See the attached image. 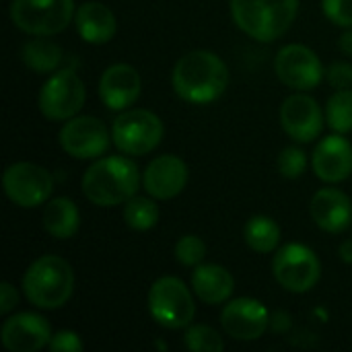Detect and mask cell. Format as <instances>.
<instances>
[{
    "instance_id": "obj_35",
    "label": "cell",
    "mask_w": 352,
    "mask_h": 352,
    "mask_svg": "<svg viewBox=\"0 0 352 352\" xmlns=\"http://www.w3.org/2000/svg\"><path fill=\"white\" fill-rule=\"evenodd\" d=\"M338 45H340V50H342L344 54L352 56V29H351V31H346V33H344V35L340 37Z\"/></svg>"
},
{
    "instance_id": "obj_10",
    "label": "cell",
    "mask_w": 352,
    "mask_h": 352,
    "mask_svg": "<svg viewBox=\"0 0 352 352\" xmlns=\"http://www.w3.org/2000/svg\"><path fill=\"white\" fill-rule=\"evenodd\" d=\"M2 188L10 202L21 208H35L50 200L54 179L47 169L35 163H12L2 175Z\"/></svg>"
},
{
    "instance_id": "obj_23",
    "label": "cell",
    "mask_w": 352,
    "mask_h": 352,
    "mask_svg": "<svg viewBox=\"0 0 352 352\" xmlns=\"http://www.w3.org/2000/svg\"><path fill=\"white\" fill-rule=\"evenodd\" d=\"M243 237H245V243L254 252L270 254L280 243V227L276 225L274 219L258 214V217H252L248 221V225L243 229Z\"/></svg>"
},
{
    "instance_id": "obj_27",
    "label": "cell",
    "mask_w": 352,
    "mask_h": 352,
    "mask_svg": "<svg viewBox=\"0 0 352 352\" xmlns=\"http://www.w3.org/2000/svg\"><path fill=\"white\" fill-rule=\"evenodd\" d=\"M186 346L192 352H223L225 351V342L219 336L217 330H212L210 326H190L186 336H184Z\"/></svg>"
},
{
    "instance_id": "obj_12",
    "label": "cell",
    "mask_w": 352,
    "mask_h": 352,
    "mask_svg": "<svg viewBox=\"0 0 352 352\" xmlns=\"http://www.w3.org/2000/svg\"><path fill=\"white\" fill-rule=\"evenodd\" d=\"M276 76L283 85L297 91H309L324 78V66L314 50L301 43L285 45L274 60Z\"/></svg>"
},
{
    "instance_id": "obj_18",
    "label": "cell",
    "mask_w": 352,
    "mask_h": 352,
    "mask_svg": "<svg viewBox=\"0 0 352 352\" xmlns=\"http://www.w3.org/2000/svg\"><path fill=\"white\" fill-rule=\"evenodd\" d=\"M314 171L326 184H340L352 173V146L342 134H332L314 151Z\"/></svg>"
},
{
    "instance_id": "obj_15",
    "label": "cell",
    "mask_w": 352,
    "mask_h": 352,
    "mask_svg": "<svg viewBox=\"0 0 352 352\" xmlns=\"http://www.w3.org/2000/svg\"><path fill=\"white\" fill-rule=\"evenodd\" d=\"M188 184V165L175 155H161L142 173V186L155 200H171Z\"/></svg>"
},
{
    "instance_id": "obj_21",
    "label": "cell",
    "mask_w": 352,
    "mask_h": 352,
    "mask_svg": "<svg viewBox=\"0 0 352 352\" xmlns=\"http://www.w3.org/2000/svg\"><path fill=\"white\" fill-rule=\"evenodd\" d=\"M192 289L206 305H219L231 299L235 280L231 272L219 264H200L192 272Z\"/></svg>"
},
{
    "instance_id": "obj_2",
    "label": "cell",
    "mask_w": 352,
    "mask_h": 352,
    "mask_svg": "<svg viewBox=\"0 0 352 352\" xmlns=\"http://www.w3.org/2000/svg\"><path fill=\"white\" fill-rule=\"evenodd\" d=\"M140 186L136 163L126 157L97 159L82 175V194L97 206L111 208L126 204Z\"/></svg>"
},
{
    "instance_id": "obj_26",
    "label": "cell",
    "mask_w": 352,
    "mask_h": 352,
    "mask_svg": "<svg viewBox=\"0 0 352 352\" xmlns=\"http://www.w3.org/2000/svg\"><path fill=\"white\" fill-rule=\"evenodd\" d=\"M326 122L338 134L352 132V89H338L328 99Z\"/></svg>"
},
{
    "instance_id": "obj_3",
    "label": "cell",
    "mask_w": 352,
    "mask_h": 352,
    "mask_svg": "<svg viewBox=\"0 0 352 352\" xmlns=\"http://www.w3.org/2000/svg\"><path fill=\"white\" fill-rule=\"evenodd\" d=\"M299 0H231V16L250 37L270 43L295 23Z\"/></svg>"
},
{
    "instance_id": "obj_29",
    "label": "cell",
    "mask_w": 352,
    "mask_h": 352,
    "mask_svg": "<svg viewBox=\"0 0 352 352\" xmlns=\"http://www.w3.org/2000/svg\"><path fill=\"white\" fill-rule=\"evenodd\" d=\"M307 169V155L305 151L297 148V146H287L280 155H278V171L283 177L287 179H297L305 173Z\"/></svg>"
},
{
    "instance_id": "obj_24",
    "label": "cell",
    "mask_w": 352,
    "mask_h": 352,
    "mask_svg": "<svg viewBox=\"0 0 352 352\" xmlns=\"http://www.w3.org/2000/svg\"><path fill=\"white\" fill-rule=\"evenodd\" d=\"M23 62L35 72H52L60 66L64 54L60 45L50 39H31L23 45Z\"/></svg>"
},
{
    "instance_id": "obj_33",
    "label": "cell",
    "mask_w": 352,
    "mask_h": 352,
    "mask_svg": "<svg viewBox=\"0 0 352 352\" xmlns=\"http://www.w3.org/2000/svg\"><path fill=\"white\" fill-rule=\"evenodd\" d=\"M19 303V293L10 283H2L0 285V314H8L16 307Z\"/></svg>"
},
{
    "instance_id": "obj_25",
    "label": "cell",
    "mask_w": 352,
    "mask_h": 352,
    "mask_svg": "<svg viewBox=\"0 0 352 352\" xmlns=\"http://www.w3.org/2000/svg\"><path fill=\"white\" fill-rule=\"evenodd\" d=\"M159 206L155 204L153 196H132L124 206V221L134 231H148L159 223Z\"/></svg>"
},
{
    "instance_id": "obj_5",
    "label": "cell",
    "mask_w": 352,
    "mask_h": 352,
    "mask_svg": "<svg viewBox=\"0 0 352 352\" xmlns=\"http://www.w3.org/2000/svg\"><path fill=\"white\" fill-rule=\"evenodd\" d=\"M148 311L153 320L167 330L188 328L196 314L190 289L175 276H161L148 289Z\"/></svg>"
},
{
    "instance_id": "obj_1",
    "label": "cell",
    "mask_w": 352,
    "mask_h": 352,
    "mask_svg": "<svg viewBox=\"0 0 352 352\" xmlns=\"http://www.w3.org/2000/svg\"><path fill=\"white\" fill-rule=\"evenodd\" d=\"M171 85L184 101L206 105L225 93L229 85V68L217 54L208 50H194L177 60Z\"/></svg>"
},
{
    "instance_id": "obj_14",
    "label": "cell",
    "mask_w": 352,
    "mask_h": 352,
    "mask_svg": "<svg viewBox=\"0 0 352 352\" xmlns=\"http://www.w3.org/2000/svg\"><path fill=\"white\" fill-rule=\"evenodd\" d=\"M268 322H270L268 309L258 299H250V297H241L227 303L221 314V324L225 332L231 338L243 342L262 338L268 328Z\"/></svg>"
},
{
    "instance_id": "obj_32",
    "label": "cell",
    "mask_w": 352,
    "mask_h": 352,
    "mask_svg": "<svg viewBox=\"0 0 352 352\" xmlns=\"http://www.w3.org/2000/svg\"><path fill=\"white\" fill-rule=\"evenodd\" d=\"M328 82L338 89H351L352 87V64L349 62H334L328 68Z\"/></svg>"
},
{
    "instance_id": "obj_8",
    "label": "cell",
    "mask_w": 352,
    "mask_h": 352,
    "mask_svg": "<svg viewBox=\"0 0 352 352\" xmlns=\"http://www.w3.org/2000/svg\"><path fill=\"white\" fill-rule=\"evenodd\" d=\"M85 82L70 68L54 72L39 91V111L52 122H64L74 118L85 105Z\"/></svg>"
},
{
    "instance_id": "obj_9",
    "label": "cell",
    "mask_w": 352,
    "mask_h": 352,
    "mask_svg": "<svg viewBox=\"0 0 352 352\" xmlns=\"http://www.w3.org/2000/svg\"><path fill=\"white\" fill-rule=\"evenodd\" d=\"M272 272L283 289L291 293H307L318 285L322 276V264L307 245L287 243L276 252L272 260Z\"/></svg>"
},
{
    "instance_id": "obj_6",
    "label": "cell",
    "mask_w": 352,
    "mask_h": 352,
    "mask_svg": "<svg viewBox=\"0 0 352 352\" xmlns=\"http://www.w3.org/2000/svg\"><path fill=\"white\" fill-rule=\"evenodd\" d=\"M74 12V0H12L10 4L14 27L37 37L64 31Z\"/></svg>"
},
{
    "instance_id": "obj_17",
    "label": "cell",
    "mask_w": 352,
    "mask_h": 352,
    "mask_svg": "<svg viewBox=\"0 0 352 352\" xmlns=\"http://www.w3.org/2000/svg\"><path fill=\"white\" fill-rule=\"evenodd\" d=\"M140 74L130 64H111L99 78V97L113 111L128 109L140 97Z\"/></svg>"
},
{
    "instance_id": "obj_19",
    "label": "cell",
    "mask_w": 352,
    "mask_h": 352,
    "mask_svg": "<svg viewBox=\"0 0 352 352\" xmlns=\"http://www.w3.org/2000/svg\"><path fill=\"white\" fill-rule=\"evenodd\" d=\"M314 223L326 231V233H344L352 223V202L351 198L336 190V188H324L316 192L309 206Z\"/></svg>"
},
{
    "instance_id": "obj_30",
    "label": "cell",
    "mask_w": 352,
    "mask_h": 352,
    "mask_svg": "<svg viewBox=\"0 0 352 352\" xmlns=\"http://www.w3.org/2000/svg\"><path fill=\"white\" fill-rule=\"evenodd\" d=\"M324 14L338 27H352V0H322Z\"/></svg>"
},
{
    "instance_id": "obj_22",
    "label": "cell",
    "mask_w": 352,
    "mask_h": 352,
    "mask_svg": "<svg viewBox=\"0 0 352 352\" xmlns=\"http://www.w3.org/2000/svg\"><path fill=\"white\" fill-rule=\"evenodd\" d=\"M43 229L56 239H70L80 227V214L70 198H54L45 204L41 217Z\"/></svg>"
},
{
    "instance_id": "obj_7",
    "label": "cell",
    "mask_w": 352,
    "mask_h": 352,
    "mask_svg": "<svg viewBox=\"0 0 352 352\" xmlns=\"http://www.w3.org/2000/svg\"><path fill=\"white\" fill-rule=\"evenodd\" d=\"M163 122L148 109H124L111 126L113 144L124 155L142 157L155 151L163 138Z\"/></svg>"
},
{
    "instance_id": "obj_31",
    "label": "cell",
    "mask_w": 352,
    "mask_h": 352,
    "mask_svg": "<svg viewBox=\"0 0 352 352\" xmlns=\"http://www.w3.org/2000/svg\"><path fill=\"white\" fill-rule=\"evenodd\" d=\"M50 351L54 352H78L82 351V342H80V338H78V334L76 332H72V330H62V332H58L56 336H52V340H50Z\"/></svg>"
},
{
    "instance_id": "obj_28",
    "label": "cell",
    "mask_w": 352,
    "mask_h": 352,
    "mask_svg": "<svg viewBox=\"0 0 352 352\" xmlns=\"http://www.w3.org/2000/svg\"><path fill=\"white\" fill-rule=\"evenodd\" d=\"M206 258V245L200 237L196 235H184L177 243H175V260L184 266L196 268L202 264V260Z\"/></svg>"
},
{
    "instance_id": "obj_13",
    "label": "cell",
    "mask_w": 352,
    "mask_h": 352,
    "mask_svg": "<svg viewBox=\"0 0 352 352\" xmlns=\"http://www.w3.org/2000/svg\"><path fill=\"white\" fill-rule=\"evenodd\" d=\"M280 124L293 140L311 142L324 130V113L314 97L295 93L280 105Z\"/></svg>"
},
{
    "instance_id": "obj_34",
    "label": "cell",
    "mask_w": 352,
    "mask_h": 352,
    "mask_svg": "<svg viewBox=\"0 0 352 352\" xmlns=\"http://www.w3.org/2000/svg\"><path fill=\"white\" fill-rule=\"evenodd\" d=\"M340 260L346 262V264H352V239L342 241V245H340Z\"/></svg>"
},
{
    "instance_id": "obj_11",
    "label": "cell",
    "mask_w": 352,
    "mask_h": 352,
    "mask_svg": "<svg viewBox=\"0 0 352 352\" xmlns=\"http://www.w3.org/2000/svg\"><path fill=\"white\" fill-rule=\"evenodd\" d=\"M60 146L74 159H97L113 142L105 124L93 116H74L60 130Z\"/></svg>"
},
{
    "instance_id": "obj_20",
    "label": "cell",
    "mask_w": 352,
    "mask_h": 352,
    "mask_svg": "<svg viewBox=\"0 0 352 352\" xmlns=\"http://www.w3.org/2000/svg\"><path fill=\"white\" fill-rule=\"evenodd\" d=\"M74 25H76L78 35L87 43H95V45L107 43L109 39H113L118 31V21H116V14L109 10V6L101 2H93V0L76 8Z\"/></svg>"
},
{
    "instance_id": "obj_4",
    "label": "cell",
    "mask_w": 352,
    "mask_h": 352,
    "mask_svg": "<svg viewBox=\"0 0 352 352\" xmlns=\"http://www.w3.org/2000/svg\"><path fill=\"white\" fill-rule=\"evenodd\" d=\"M74 289V272L60 256L37 258L23 276V291L29 303L39 309H60Z\"/></svg>"
},
{
    "instance_id": "obj_16",
    "label": "cell",
    "mask_w": 352,
    "mask_h": 352,
    "mask_svg": "<svg viewBox=\"0 0 352 352\" xmlns=\"http://www.w3.org/2000/svg\"><path fill=\"white\" fill-rule=\"evenodd\" d=\"M2 344L10 352H37L50 344V324L39 314H16L2 326Z\"/></svg>"
}]
</instances>
